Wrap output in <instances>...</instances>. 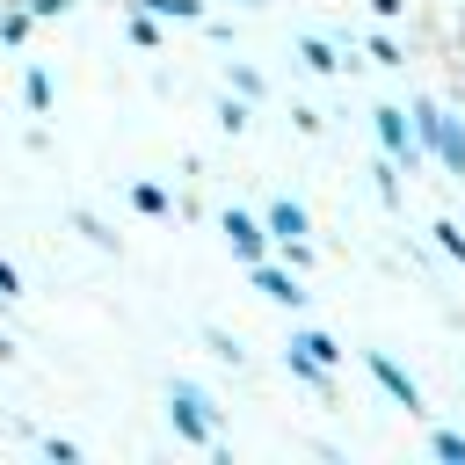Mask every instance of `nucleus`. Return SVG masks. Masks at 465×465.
Masks as SVG:
<instances>
[{
    "mask_svg": "<svg viewBox=\"0 0 465 465\" xmlns=\"http://www.w3.org/2000/svg\"><path fill=\"white\" fill-rule=\"evenodd\" d=\"M167 421H174V436H182V443H196V450H211V443H218V407H211L196 385H182V378L167 385Z\"/></svg>",
    "mask_w": 465,
    "mask_h": 465,
    "instance_id": "obj_1",
    "label": "nucleus"
},
{
    "mask_svg": "<svg viewBox=\"0 0 465 465\" xmlns=\"http://www.w3.org/2000/svg\"><path fill=\"white\" fill-rule=\"evenodd\" d=\"M414 131H421V153H436V160L465 182V124H458V116H443L436 102H414Z\"/></svg>",
    "mask_w": 465,
    "mask_h": 465,
    "instance_id": "obj_2",
    "label": "nucleus"
},
{
    "mask_svg": "<svg viewBox=\"0 0 465 465\" xmlns=\"http://www.w3.org/2000/svg\"><path fill=\"white\" fill-rule=\"evenodd\" d=\"M371 124H378V145H385V160H392V167H421V160H429V153L407 138V109L378 102V109H371Z\"/></svg>",
    "mask_w": 465,
    "mask_h": 465,
    "instance_id": "obj_3",
    "label": "nucleus"
},
{
    "mask_svg": "<svg viewBox=\"0 0 465 465\" xmlns=\"http://www.w3.org/2000/svg\"><path fill=\"white\" fill-rule=\"evenodd\" d=\"M247 276H254V291H262L269 305H291V312H298V305L312 298V291L298 283V269H291V262H269V254H262V262H247Z\"/></svg>",
    "mask_w": 465,
    "mask_h": 465,
    "instance_id": "obj_4",
    "label": "nucleus"
},
{
    "mask_svg": "<svg viewBox=\"0 0 465 465\" xmlns=\"http://www.w3.org/2000/svg\"><path fill=\"white\" fill-rule=\"evenodd\" d=\"M363 371H371V378H378V385H385V392H392L407 414H429V407H421V385H414V378H407V371H400L385 349H363Z\"/></svg>",
    "mask_w": 465,
    "mask_h": 465,
    "instance_id": "obj_5",
    "label": "nucleus"
},
{
    "mask_svg": "<svg viewBox=\"0 0 465 465\" xmlns=\"http://www.w3.org/2000/svg\"><path fill=\"white\" fill-rule=\"evenodd\" d=\"M225 247H232L240 262H262V254H269V232H262V218H247V211H225Z\"/></svg>",
    "mask_w": 465,
    "mask_h": 465,
    "instance_id": "obj_6",
    "label": "nucleus"
},
{
    "mask_svg": "<svg viewBox=\"0 0 465 465\" xmlns=\"http://www.w3.org/2000/svg\"><path fill=\"white\" fill-rule=\"evenodd\" d=\"M262 232H269L276 247H283V240H305V203H298V196H276V203L262 211Z\"/></svg>",
    "mask_w": 465,
    "mask_h": 465,
    "instance_id": "obj_7",
    "label": "nucleus"
},
{
    "mask_svg": "<svg viewBox=\"0 0 465 465\" xmlns=\"http://www.w3.org/2000/svg\"><path fill=\"white\" fill-rule=\"evenodd\" d=\"M283 371H291L298 385H312L320 400H334V378H327V363H312V356H305V349H291V341H283Z\"/></svg>",
    "mask_w": 465,
    "mask_h": 465,
    "instance_id": "obj_8",
    "label": "nucleus"
},
{
    "mask_svg": "<svg viewBox=\"0 0 465 465\" xmlns=\"http://www.w3.org/2000/svg\"><path fill=\"white\" fill-rule=\"evenodd\" d=\"M291 349H305V356H312V363H327V371L349 356V349H341L334 334H320V327H291Z\"/></svg>",
    "mask_w": 465,
    "mask_h": 465,
    "instance_id": "obj_9",
    "label": "nucleus"
},
{
    "mask_svg": "<svg viewBox=\"0 0 465 465\" xmlns=\"http://www.w3.org/2000/svg\"><path fill=\"white\" fill-rule=\"evenodd\" d=\"M298 65H312V73H334L341 58H334V44H327V36H298Z\"/></svg>",
    "mask_w": 465,
    "mask_h": 465,
    "instance_id": "obj_10",
    "label": "nucleus"
},
{
    "mask_svg": "<svg viewBox=\"0 0 465 465\" xmlns=\"http://www.w3.org/2000/svg\"><path fill=\"white\" fill-rule=\"evenodd\" d=\"M22 94H29V109H36V116H51V73H44L36 58H29V73H22Z\"/></svg>",
    "mask_w": 465,
    "mask_h": 465,
    "instance_id": "obj_11",
    "label": "nucleus"
},
{
    "mask_svg": "<svg viewBox=\"0 0 465 465\" xmlns=\"http://www.w3.org/2000/svg\"><path fill=\"white\" fill-rule=\"evenodd\" d=\"M145 15H174V22H203V0H131Z\"/></svg>",
    "mask_w": 465,
    "mask_h": 465,
    "instance_id": "obj_12",
    "label": "nucleus"
},
{
    "mask_svg": "<svg viewBox=\"0 0 465 465\" xmlns=\"http://www.w3.org/2000/svg\"><path fill=\"white\" fill-rule=\"evenodd\" d=\"M131 203H138L145 218H167V189H160V182H131Z\"/></svg>",
    "mask_w": 465,
    "mask_h": 465,
    "instance_id": "obj_13",
    "label": "nucleus"
},
{
    "mask_svg": "<svg viewBox=\"0 0 465 465\" xmlns=\"http://www.w3.org/2000/svg\"><path fill=\"white\" fill-rule=\"evenodd\" d=\"M429 450H436L443 465H465V436H458V429H429Z\"/></svg>",
    "mask_w": 465,
    "mask_h": 465,
    "instance_id": "obj_14",
    "label": "nucleus"
},
{
    "mask_svg": "<svg viewBox=\"0 0 465 465\" xmlns=\"http://www.w3.org/2000/svg\"><path fill=\"white\" fill-rule=\"evenodd\" d=\"M218 124H225V131L240 138V131L254 124V116H247V94H225V102H218Z\"/></svg>",
    "mask_w": 465,
    "mask_h": 465,
    "instance_id": "obj_15",
    "label": "nucleus"
},
{
    "mask_svg": "<svg viewBox=\"0 0 465 465\" xmlns=\"http://www.w3.org/2000/svg\"><path fill=\"white\" fill-rule=\"evenodd\" d=\"M429 232H436V247H443L450 262H465V225H450V218H436Z\"/></svg>",
    "mask_w": 465,
    "mask_h": 465,
    "instance_id": "obj_16",
    "label": "nucleus"
},
{
    "mask_svg": "<svg viewBox=\"0 0 465 465\" xmlns=\"http://www.w3.org/2000/svg\"><path fill=\"white\" fill-rule=\"evenodd\" d=\"M131 44H145V51H160V22H153L145 7H131Z\"/></svg>",
    "mask_w": 465,
    "mask_h": 465,
    "instance_id": "obj_17",
    "label": "nucleus"
},
{
    "mask_svg": "<svg viewBox=\"0 0 465 465\" xmlns=\"http://www.w3.org/2000/svg\"><path fill=\"white\" fill-rule=\"evenodd\" d=\"M203 341H211V356H218V363H232V371H240V363H247V356H240V341H232V334H218V327H203Z\"/></svg>",
    "mask_w": 465,
    "mask_h": 465,
    "instance_id": "obj_18",
    "label": "nucleus"
},
{
    "mask_svg": "<svg viewBox=\"0 0 465 465\" xmlns=\"http://www.w3.org/2000/svg\"><path fill=\"white\" fill-rule=\"evenodd\" d=\"M225 80H232V94H247V102L262 94V73H254V65H225Z\"/></svg>",
    "mask_w": 465,
    "mask_h": 465,
    "instance_id": "obj_19",
    "label": "nucleus"
},
{
    "mask_svg": "<svg viewBox=\"0 0 465 465\" xmlns=\"http://www.w3.org/2000/svg\"><path fill=\"white\" fill-rule=\"evenodd\" d=\"M29 22H36V15H0V36H7V44H22V36H29Z\"/></svg>",
    "mask_w": 465,
    "mask_h": 465,
    "instance_id": "obj_20",
    "label": "nucleus"
},
{
    "mask_svg": "<svg viewBox=\"0 0 465 465\" xmlns=\"http://www.w3.org/2000/svg\"><path fill=\"white\" fill-rule=\"evenodd\" d=\"M73 225H80V232H87V240H94V247H116V232H102V218H87V211H80V218H73Z\"/></svg>",
    "mask_w": 465,
    "mask_h": 465,
    "instance_id": "obj_21",
    "label": "nucleus"
},
{
    "mask_svg": "<svg viewBox=\"0 0 465 465\" xmlns=\"http://www.w3.org/2000/svg\"><path fill=\"white\" fill-rule=\"evenodd\" d=\"M400 7H407V0H371V15H378V22H392Z\"/></svg>",
    "mask_w": 465,
    "mask_h": 465,
    "instance_id": "obj_22",
    "label": "nucleus"
},
{
    "mask_svg": "<svg viewBox=\"0 0 465 465\" xmlns=\"http://www.w3.org/2000/svg\"><path fill=\"white\" fill-rule=\"evenodd\" d=\"M73 0H29V15H65Z\"/></svg>",
    "mask_w": 465,
    "mask_h": 465,
    "instance_id": "obj_23",
    "label": "nucleus"
}]
</instances>
